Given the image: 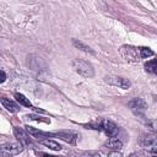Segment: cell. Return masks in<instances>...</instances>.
<instances>
[{
  "mask_svg": "<svg viewBox=\"0 0 157 157\" xmlns=\"http://www.w3.org/2000/svg\"><path fill=\"white\" fill-rule=\"evenodd\" d=\"M71 66H72V69H74L77 74H80V75L83 76V77H93V76H94L93 66H92L88 61H86V60L75 59V60H72Z\"/></svg>",
  "mask_w": 157,
  "mask_h": 157,
  "instance_id": "1",
  "label": "cell"
},
{
  "mask_svg": "<svg viewBox=\"0 0 157 157\" xmlns=\"http://www.w3.org/2000/svg\"><path fill=\"white\" fill-rule=\"evenodd\" d=\"M23 144L21 142H5L0 147V155L1 157H12L22 152Z\"/></svg>",
  "mask_w": 157,
  "mask_h": 157,
  "instance_id": "2",
  "label": "cell"
},
{
  "mask_svg": "<svg viewBox=\"0 0 157 157\" xmlns=\"http://www.w3.org/2000/svg\"><path fill=\"white\" fill-rule=\"evenodd\" d=\"M120 55L126 60V61H131V63H136L140 59V53L139 49L132 47V45H121L119 49Z\"/></svg>",
  "mask_w": 157,
  "mask_h": 157,
  "instance_id": "3",
  "label": "cell"
},
{
  "mask_svg": "<svg viewBox=\"0 0 157 157\" xmlns=\"http://www.w3.org/2000/svg\"><path fill=\"white\" fill-rule=\"evenodd\" d=\"M104 82L110 85V86H115L123 90H129L131 87V82L130 80L121 77V76H115V75H108L104 77Z\"/></svg>",
  "mask_w": 157,
  "mask_h": 157,
  "instance_id": "4",
  "label": "cell"
},
{
  "mask_svg": "<svg viewBox=\"0 0 157 157\" xmlns=\"http://www.w3.org/2000/svg\"><path fill=\"white\" fill-rule=\"evenodd\" d=\"M141 146L146 151L157 155V136H155V135H145L141 139Z\"/></svg>",
  "mask_w": 157,
  "mask_h": 157,
  "instance_id": "5",
  "label": "cell"
},
{
  "mask_svg": "<svg viewBox=\"0 0 157 157\" xmlns=\"http://www.w3.org/2000/svg\"><path fill=\"white\" fill-rule=\"evenodd\" d=\"M129 107L135 114H139V115H142L144 112L147 109V104L142 98H134L132 101L129 102Z\"/></svg>",
  "mask_w": 157,
  "mask_h": 157,
  "instance_id": "6",
  "label": "cell"
},
{
  "mask_svg": "<svg viewBox=\"0 0 157 157\" xmlns=\"http://www.w3.org/2000/svg\"><path fill=\"white\" fill-rule=\"evenodd\" d=\"M99 129H102L105 135H108L109 137H114V135L118 132V126L114 121L112 120H102L99 124H98Z\"/></svg>",
  "mask_w": 157,
  "mask_h": 157,
  "instance_id": "7",
  "label": "cell"
},
{
  "mask_svg": "<svg viewBox=\"0 0 157 157\" xmlns=\"http://www.w3.org/2000/svg\"><path fill=\"white\" fill-rule=\"evenodd\" d=\"M53 136H58L59 139H61L71 145H75L77 141V137H78V135L74 131H56V132H53Z\"/></svg>",
  "mask_w": 157,
  "mask_h": 157,
  "instance_id": "8",
  "label": "cell"
},
{
  "mask_svg": "<svg viewBox=\"0 0 157 157\" xmlns=\"http://www.w3.org/2000/svg\"><path fill=\"white\" fill-rule=\"evenodd\" d=\"M13 134H15V136L20 140L21 144H26V145L31 144V139H29V136L27 135V131H25L22 128L15 126V128H13Z\"/></svg>",
  "mask_w": 157,
  "mask_h": 157,
  "instance_id": "9",
  "label": "cell"
},
{
  "mask_svg": "<svg viewBox=\"0 0 157 157\" xmlns=\"http://www.w3.org/2000/svg\"><path fill=\"white\" fill-rule=\"evenodd\" d=\"M1 104L4 105V108H6L11 113H16V112L20 110V105L16 104L13 101H11L9 98H1Z\"/></svg>",
  "mask_w": 157,
  "mask_h": 157,
  "instance_id": "10",
  "label": "cell"
},
{
  "mask_svg": "<svg viewBox=\"0 0 157 157\" xmlns=\"http://www.w3.org/2000/svg\"><path fill=\"white\" fill-rule=\"evenodd\" d=\"M104 146L108 147V148H112V150L118 151V150H120L123 147V142L119 139H117V137H110V139H108L104 142Z\"/></svg>",
  "mask_w": 157,
  "mask_h": 157,
  "instance_id": "11",
  "label": "cell"
},
{
  "mask_svg": "<svg viewBox=\"0 0 157 157\" xmlns=\"http://www.w3.org/2000/svg\"><path fill=\"white\" fill-rule=\"evenodd\" d=\"M40 144H42V145H44L45 147L50 148V150H54V151H60V150H61V146H60L56 141H54V140L42 139V140H40Z\"/></svg>",
  "mask_w": 157,
  "mask_h": 157,
  "instance_id": "12",
  "label": "cell"
},
{
  "mask_svg": "<svg viewBox=\"0 0 157 157\" xmlns=\"http://www.w3.org/2000/svg\"><path fill=\"white\" fill-rule=\"evenodd\" d=\"M72 44H74V47H76L77 49H80V50H82V52H86V53H90V54H94L93 49H92L91 47H88L87 44H85L83 42H81V40L72 39Z\"/></svg>",
  "mask_w": 157,
  "mask_h": 157,
  "instance_id": "13",
  "label": "cell"
},
{
  "mask_svg": "<svg viewBox=\"0 0 157 157\" xmlns=\"http://www.w3.org/2000/svg\"><path fill=\"white\" fill-rule=\"evenodd\" d=\"M15 97H16L17 102H18L21 105L27 107V108H32V103H31V102H29V99H28V98H26L22 93H16V94H15Z\"/></svg>",
  "mask_w": 157,
  "mask_h": 157,
  "instance_id": "14",
  "label": "cell"
},
{
  "mask_svg": "<svg viewBox=\"0 0 157 157\" xmlns=\"http://www.w3.org/2000/svg\"><path fill=\"white\" fill-rule=\"evenodd\" d=\"M145 69L146 71L148 72H152V74H156L157 72V59H153V60H150L145 64Z\"/></svg>",
  "mask_w": 157,
  "mask_h": 157,
  "instance_id": "15",
  "label": "cell"
},
{
  "mask_svg": "<svg viewBox=\"0 0 157 157\" xmlns=\"http://www.w3.org/2000/svg\"><path fill=\"white\" fill-rule=\"evenodd\" d=\"M139 53H140V58H144V59L153 55V52H152L150 48H146V47L139 48Z\"/></svg>",
  "mask_w": 157,
  "mask_h": 157,
  "instance_id": "16",
  "label": "cell"
},
{
  "mask_svg": "<svg viewBox=\"0 0 157 157\" xmlns=\"http://www.w3.org/2000/svg\"><path fill=\"white\" fill-rule=\"evenodd\" d=\"M78 157H101V153L98 151H82L78 152Z\"/></svg>",
  "mask_w": 157,
  "mask_h": 157,
  "instance_id": "17",
  "label": "cell"
},
{
  "mask_svg": "<svg viewBox=\"0 0 157 157\" xmlns=\"http://www.w3.org/2000/svg\"><path fill=\"white\" fill-rule=\"evenodd\" d=\"M108 157H123V155L118 151H112V152L108 153Z\"/></svg>",
  "mask_w": 157,
  "mask_h": 157,
  "instance_id": "18",
  "label": "cell"
},
{
  "mask_svg": "<svg viewBox=\"0 0 157 157\" xmlns=\"http://www.w3.org/2000/svg\"><path fill=\"white\" fill-rule=\"evenodd\" d=\"M5 80H6V74H5L4 70H1V78H0V82L2 83V82H5Z\"/></svg>",
  "mask_w": 157,
  "mask_h": 157,
  "instance_id": "19",
  "label": "cell"
},
{
  "mask_svg": "<svg viewBox=\"0 0 157 157\" xmlns=\"http://www.w3.org/2000/svg\"><path fill=\"white\" fill-rule=\"evenodd\" d=\"M39 156H40V157H55V156H53V155H48V153H39Z\"/></svg>",
  "mask_w": 157,
  "mask_h": 157,
  "instance_id": "20",
  "label": "cell"
},
{
  "mask_svg": "<svg viewBox=\"0 0 157 157\" xmlns=\"http://www.w3.org/2000/svg\"><path fill=\"white\" fill-rule=\"evenodd\" d=\"M130 157H136V155H135V153H132V155H130Z\"/></svg>",
  "mask_w": 157,
  "mask_h": 157,
  "instance_id": "21",
  "label": "cell"
}]
</instances>
